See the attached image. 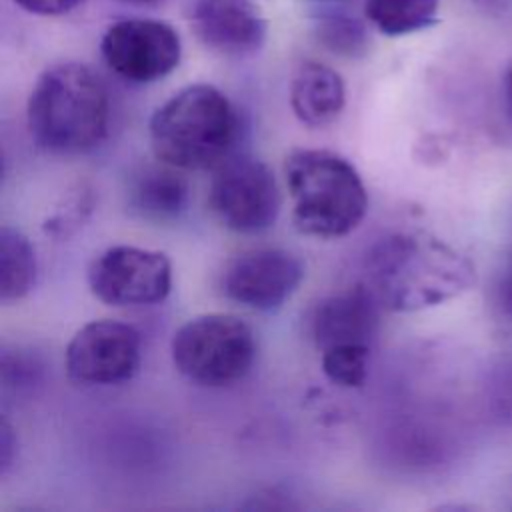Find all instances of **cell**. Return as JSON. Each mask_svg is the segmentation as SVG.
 <instances>
[{
	"label": "cell",
	"mask_w": 512,
	"mask_h": 512,
	"mask_svg": "<svg viewBox=\"0 0 512 512\" xmlns=\"http://www.w3.org/2000/svg\"><path fill=\"white\" fill-rule=\"evenodd\" d=\"M476 282L472 260L448 242L422 232H394L366 254V280L382 308L416 312L448 302Z\"/></svg>",
	"instance_id": "obj_1"
},
{
	"label": "cell",
	"mask_w": 512,
	"mask_h": 512,
	"mask_svg": "<svg viewBox=\"0 0 512 512\" xmlns=\"http://www.w3.org/2000/svg\"><path fill=\"white\" fill-rule=\"evenodd\" d=\"M346 104V86L342 76L320 62H302L290 82V106L294 116L310 126L332 124Z\"/></svg>",
	"instance_id": "obj_13"
},
{
	"label": "cell",
	"mask_w": 512,
	"mask_h": 512,
	"mask_svg": "<svg viewBox=\"0 0 512 512\" xmlns=\"http://www.w3.org/2000/svg\"><path fill=\"white\" fill-rule=\"evenodd\" d=\"M90 292L108 306H152L170 294L172 264L164 252L110 246L88 266Z\"/></svg>",
	"instance_id": "obj_7"
},
{
	"label": "cell",
	"mask_w": 512,
	"mask_h": 512,
	"mask_svg": "<svg viewBox=\"0 0 512 512\" xmlns=\"http://www.w3.org/2000/svg\"><path fill=\"white\" fill-rule=\"evenodd\" d=\"M174 368L202 386H228L242 380L256 360L252 328L234 314H200L172 336Z\"/></svg>",
	"instance_id": "obj_5"
},
{
	"label": "cell",
	"mask_w": 512,
	"mask_h": 512,
	"mask_svg": "<svg viewBox=\"0 0 512 512\" xmlns=\"http://www.w3.org/2000/svg\"><path fill=\"white\" fill-rule=\"evenodd\" d=\"M148 134L156 160L178 170H214L234 154L240 118L218 88L190 84L156 108Z\"/></svg>",
	"instance_id": "obj_3"
},
{
	"label": "cell",
	"mask_w": 512,
	"mask_h": 512,
	"mask_svg": "<svg viewBox=\"0 0 512 512\" xmlns=\"http://www.w3.org/2000/svg\"><path fill=\"white\" fill-rule=\"evenodd\" d=\"M38 262L32 242L16 228H0V300L24 298L36 284Z\"/></svg>",
	"instance_id": "obj_15"
},
{
	"label": "cell",
	"mask_w": 512,
	"mask_h": 512,
	"mask_svg": "<svg viewBox=\"0 0 512 512\" xmlns=\"http://www.w3.org/2000/svg\"><path fill=\"white\" fill-rule=\"evenodd\" d=\"M506 96H508V104L512 108V66L508 68V74H506Z\"/></svg>",
	"instance_id": "obj_22"
},
{
	"label": "cell",
	"mask_w": 512,
	"mask_h": 512,
	"mask_svg": "<svg viewBox=\"0 0 512 512\" xmlns=\"http://www.w3.org/2000/svg\"><path fill=\"white\" fill-rule=\"evenodd\" d=\"M302 260L284 248H256L232 258L220 276L222 294L246 308L272 312L304 280Z\"/></svg>",
	"instance_id": "obj_10"
},
{
	"label": "cell",
	"mask_w": 512,
	"mask_h": 512,
	"mask_svg": "<svg viewBox=\"0 0 512 512\" xmlns=\"http://www.w3.org/2000/svg\"><path fill=\"white\" fill-rule=\"evenodd\" d=\"M440 0H366V18L384 36H404L438 20Z\"/></svg>",
	"instance_id": "obj_16"
},
{
	"label": "cell",
	"mask_w": 512,
	"mask_h": 512,
	"mask_svg": "<svg viewBox=\"0 0 512 512\" xmlns=\"http://www.w3.org/2000/svg\"><path fill=\"white\" fill-rule=\"evenodd\" d=\"M124 2H132V4H148V2H156V0H124Z\"/></svg>",
	"instance_id": "obj_23"
},
{
	"label": "cell",
	"mask_w": 512,
	"mask_h": 512,
	"mask_svg": "<svg viewBox=\"0 0 512 512\" xmlns=\"http://www.w3.org/2000/svg\"><path fill=\"white\" fill-rule=\"evenodd\" d=\"M28 130L34 142L58 156L94 150L106 136L108 96L98 76L80 62L46 68L28 98Z\"/></svg>",
	"instance_id": "obj_2"
},
{
	"label": "cell",
	"mask_w": 512,
	"mask_h": 512,
	"mask_svg": "<svg viewBox=\"0 0 512 512\" xmlns=\"http://www.w3.org/2000/svg\"><path fill=\"white\" fill-rule=\"evenodd\" d=\"M292 198V222L314 238L350 234L368 210V192L358 170L332 150H294L284 162Z\"/></svg>",
	"instance_id": "obj_4"
},
{
	"label": "cell",
	"mask_w": 512,
	"mask_h": 512,
	"mask_svg": "<svg viewBox=\"0 0 512 512\" xmlns=\"http://www.w3.org/2000/svg\"><path fill=\"white\" fill-rule=\"evenodd\" d=\"M22 10L38 16H60L78 8L84 0H12Z\"/></svg>",
	"instance_id": "obj_20"
},
{
	"label": "cell",
	"mask_w": 512,
	"mask_h": 512,
	"mask_svg": "<svg viewBox=\"0 0 512 512\" xmlns=\"http://www.w3.org/2000/svg\"><path fill=\"white\" fill-rule=\"evenodd\" d=\"M370 344H340L322 350V372L340 388H360L368 376Z\"/></svg>",
	"instance_id": "obj_17"
},
{
	"label": "cell",
	"mask_w": 512,
	"mask_h": 512,
	"mask_svg": "<svg viewBox=\"0 0 512 512\" xmlns=\"http://www.w3.org/2000/svg\"><path fill=\"white\" fill-rule=\"evenodd\" d=\"M16 456V436L6 418L0 422V474L4 476Z\"/></svg>",
	"instance_id": "obj_21"
},
{
	"label": "cell",
	"mask_w": 512,
	"mask_h": 512,
	"mask_svg": "<svg viewBox=\"0 0 512 512\" xmlns=\"http://www.w3.org/2000/svg\"><path fill=\"white\" fill-rule=\"evenodd\" d=\"M188 202V180L170 164L158 160V164H146L130 176L128 206L146 220H174L188 208Z\"/></svg>",
	"instance_id": "obj_14"
},
{
	"label": "cell",
	"mask_w": 512,
	"mask_h": 512,
	"mask_svg": "<svg viewBox=\"0 0 512 512\" xmlns=\"http://www.w3.org/2000/svg\"><path fill=\"white\" fill-rule=\"evenodd\" d=\"M380 302L362 282L318 302L310 320V334L322 352L340 344H370L380 322Z\"/></svg>",
	"instance_id": "obj_12"
},
{
	"label": "cell",
	"mask_w": 512,
	"mask_h": 512,
	"mask_svg": "<svg viewBox=\"0 0 512 512\" xmlns=\"http://www.w3.org/2000/svg\"><path fill=\"white\" fill-rule=\"evenodd\" d=\"M142 358L140 332L120 320H92L66 346V372L78 384L110 386L130 380Z\"/></svg>",
	"instance_id": "obj_9"
},
{
	"label": "cell",
	"mask_w": 512,
	"mask_h": 512,
	"mask_svg": "<svg viewBox=\"0 0 512 512\" xmlns=\"http://www.w3.org/2000/svg\"><path fill=\"white\" fill-rule=\"evenodd\" d=\"M320 44L342 58H358L368 50V34L364 26L344 14H326L316 22Z\"/></svg>",
	"instance_id": "obj_18"
},
{
	"label": "cell",
	"mask_w": 512,
	"mask_h": 512,
	"mask_svg": "<svg viewBox=\"0 0 512 512\" xmlns=\"http://www.w3.org/2000/svg\"><path fill=\"white\" fill-rule=\"evenodd\" d=\"M214 218L238 234H258L274 226L282 194L270 166L250 154H230L214 168L208 188Z\"/></svg>",
	"instance_id": "obj_6"
},
{
	"label": "cell",
	"mask_w": 512,
	"mask_h": 512,
	"mask_svg": "<svg viewBox=\"0 0 512 512\" xmlns=\"http://www.w3.org/2000/svg\"><path fill=\"white\" fill-rule=\"evenodd\" d=\"M196 38L222 56L256 54L266 40V18L252 0H196L192 8Z\"/></svg>",
	"instance_id": "obj_11"
},
{
	"label": "cell",
	"mask_w": 512,
	"mask_h": 512,
	"mask_svg": "<svg viewBox=\"0 0 512 512\" xmlns=\"http://www.w3.org/2000/svg\"><path fill=\"white\" fill-rule=\"evenodd\" d=\"M490 306L496 318L512 324V254L504 256L490 284Z\"/></svg>",
	"instance_id": "obj_19"
},
{
	"label": "cell",
	"mask_w": 512,
	"mask_h": 512,
	"mask_svg": "<svg viewBox=\"0 0 512 512\" xmlns=\"http://www.w3.org/2000/svg\"><path fill=\"white\" fill-rule=\"evenodd\" d=\"M100 54L120 78L148 84L168 76L180 64L182 44L168 22L126 18L108 26L100 40Z\"/></svg>",
	"instance_id": "obj_8"
}]
</instances>
